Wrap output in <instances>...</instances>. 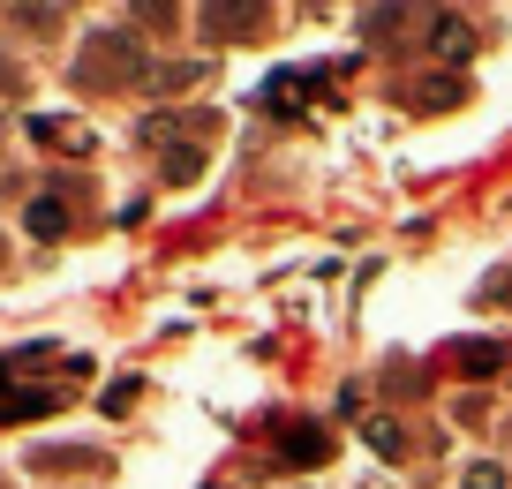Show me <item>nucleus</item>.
<instances>
[{"mask_svg":"<svg viewBox=\"0 0 512 489\" xmlns=\"http://www.w3.org/2000/svg\"><path fill=\"white\" fill-rule=\"evenodd\" d=\"M196 76H204L196 61H166V68H151V91H189Z\"/></svg>","mask_w":512,"mask_h":489,"instance_id":"obj_12","label":"nucleus"},{"mask_svg":"<svg viewBox=\"0 0 512 489\" xmlns=\"http://www.w3.org/2000/svg\"><path fill=\"white\" fill-rule=\"evenodd\" d=\"M362 437H369V452H384V459H400V452H407V437H400V422H392V414H377Z\"/></svg>","mask_w":512,"mask_h":489,"instance_id":"obj_10","label":"nucleus"},{"mask_svg":"<svg viewBox=\"0 0 512 489\" xmlns=\"http://www.w3.org/2000/svg\"><path fill=\"white\" fill-rule=\"evenodd\" d=\"M332 452V437H324L317 422H294L287 437H279V459H287V467H309V459H324Z\"/></svg>","mask_w":512,"mask_h":489,"instance_id":"obj_3","label":"nucleus"},{"mask_svg":"<svg viewBox=\"0 0 512 489\" xmlns=\"http://www.w3.org/2000/svg\"><path fill=\"white\" fill-rule=\"evenodd\" d=\"M31 136L46 143V151H91V128L61 121V113H38V121H31Z\"/></svg>","mask_w":512,"mask_h":489,"instance_id":"obj_4","label":"nucleus"},{"mask_svg":"<svg viewBox=\"0 0 512 489\" xmlns=\"http://www.w3.org/2000/svg\"><path fill=\"white\" fill-rule=\"evenodd\" d=\"M256 23H264V16H241V0H226V16H211L204 31H211V38H249Z\"/></svg>","mask_w":512,"mask_h":489,"instance_id":"obj_11","label":"nucleus"},{"mask_svg":"<svg viewBox=\"0 0 512 489\" xmlns=\"http://www.w3.org/2000/svg\"><path fill=\"white\" fill-rule=\"evenodd\" d=\"M452 362H460L467 377H497V362H505V347H482V339H460V347H452Z\"/></svg>","mask_w":512,"mask_h":489,"instance_id":"obj_8","label":"nucleus"},{"mask_svg":"<svg viewBox=\"0 0 512 489\" xmlns=\"http://www.w3.org/2000/svg\"><path fill=\"white\" fill-rule=\"evenodd\" d=\"M204 151H211V136L174 143V151H166V181H196V174H204Z\"/></svg>","mask_w":512,"mask_h":489,"instance_id":"obj_7","label":"nucleus"},{"mask_svg":"<svg viewBox=\"0 0 512 489\" xmlns=\"http://www.w3.org/2000/svg\"><path fill=\"white\" fill-rule=\"evenodd\" d=\"M53 392H23V384H8V369H0V414H46Z\"/></svg>","mask_w":512,"mask_h":489,"instance_id":"obj_9","label":"nucleus"},{"mask_svg":"<svg viewBox=\"0 0 512 489\" xmlns=\"http://www.w3.org/2000/svg\"><path fill=\"white\" fill-rule=\"evenodd\" d=\"M430 53L437 61H467V53H475V31H467L460 16H437L430 23Z\"/></svg>","mask_w":512,"mask_h":489,"instance_id":"obj_5","label":"nucleus"},{"mask_svg":"<svg viewBox=\"0 0 512 489\" xmlns=\"http://www.w3.org/2000/svg\"><path fill=\"white\" fill-rule=\"evenodd\" d=\"M23 226H31L38 241H61V234H68V211H61V196H31V211H23Z\"/></svg>","mask_w":512,"mask_h":489,"instance_id":"obj_6","label":"nucleus"},{"mask_svg":"<svg viewBox=\"0 0 512 489\" xmlns=\"http://www.w3.org/2000/svg\"><path fill=\"white\" fill-rule=\"evenodd\" d=\"M324 83V68H302V76H272L264 91H256V106L264 113H302V98Z\"/></svg>","mask_w":512,"mask_h":489,"instance_id":"obj_2","label":"nucleus"},{"mask_svg":"<svg viewBox=\"0 0 512 489\" xmlns=\"http://www.w3.org/2000/svg\"><path fill=\"white\" fill-rule=\"evenodd\" d=\"M467 489H512V482H505V467H490V459H475V467H467Z\"/></svg>","mask_w":512,"mask_h":489,"instance_id":"obj_13","label":"nucleus"},{"mask_svg":"<svg viewBox=\"0 0 512 489\" xmlns=\"http://www.w3.org/2000/svg\"><path fill=\"white\" fill-rule=\"evenodd\" d=\"M136 68L151 76L144 46H136L128 31H98V38H83V53H76V83H91V91H121Z\"/></svg>","mask_w":512,"mask_h":489,"instance_id":"obj_1","label":"nucleus"}]
</instances>
